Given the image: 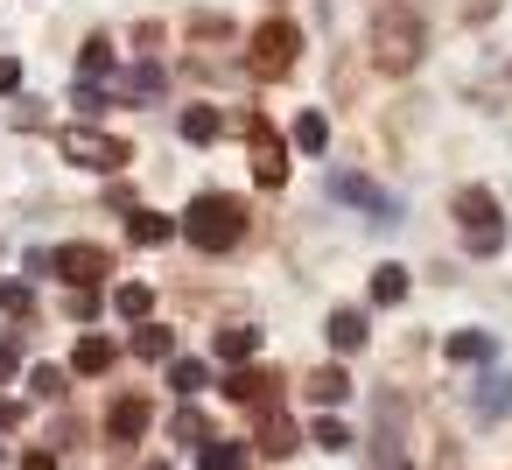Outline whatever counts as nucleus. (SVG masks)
<instances>
[{"label": "nucleus", "mask_w": 512, "mask_h": 470, "mask_svg": "<svg viewBox=\"0 0 512 470\" xmlns=\"http://www.w3.org/2000/svg\"><path fill=\"white\" fill-rule=\"evenodd\" d=\"M176 232H183L197 253H225V246H239V239H246V197L204 190V197L176 218Z\"/></svg>", "instance_id": "1"}, {"label": "nucleus", "mask_w": 512, "mask_h": 470, "mask_svg": "<svg viewBox=\"0 0 512 470\" xmlns=\"http://www.w3.org/2000/svg\"><path fill=\"white\" fill-rule=\"evenodd\" d=\"M57 155L78 162V169H99V176H113V169L134 162V148H127L120 134H92V127H64V134H57Z\"/></svg>", "instance_id": "2"}, {"label": "nucleus", "mask_w": 512, "mask_h": 470, "mask_svg": "<svg viewBox=\"0 0 512 470\" xmlns=\"http://www.w3.org/2000/svg\"><path fill=\"white\" fill-rule=\"evenodd\" d=\"M456 218H463V246L470 253H498L505 246V218H498V197L491 190H463L456 197Z\"/></svg>", "instance_id": "3"}, {"label": "nucleus", "mask_w": 512, "mask_h": 470, "mask_svg": "<svg viewBox=\"0 0 512 470\" xmlns=\"http://www.w3.org/2000/svg\"><path fill=\"white\" fill-rule=\"evenodd\" d=\"M295 57H302V29H295V22H281V15H274V22H260V29H253V71H260V78L295 71Z\"/></svg>", "instance_id": "4"}, {"label": "nucleus", "mask_w": 512, "mask_h": 470, "mask_svg": "<svg viewBox=\"0 0 512 470\" xmlns=\"http://www.w3.org/2000/svg\"><path fill=\"white\" fill-rule=\"evenodd\" d=\"M50 267H57L78 295H92V288L113 274V253H106V246H92V239H71V246H57V253H50Z\"/></svg>", "instance_id": "5"}, {"label": "nucleus", "mask_w": 512, "mask_h": 470, "mask_svg": "<svg viewBox=\"0 0 512 470\" xmlns=\"http://www.w3.org/2000/svg\"><path fill=\"white\" fill-rule=\"evenodd\" d=\"M372 43H379V64H386V71H407V64L421 57V22H414V15H379Z\"/></svg>", "instance_id": "6"}, {"label": "nucleus", "mask_w": 512, "mask_h": 470, "mask_svg": "<svg viewBox=\"0 0 512 470\" xmlns=\"http://www.w3.org/2000/svg\"><path fill=\"white\" fill-rule=\"evenodd\" d=\"M253 176H260L267 190L288 176V141H274V127H267V120H253Z\"/></svg>", "instance_id": "7"}, {"label": "nucleus", "mask_w": 512, "mask_h": 470, "mask_svg": "<svg viewBox=\"0 0 512 470\" xmlns=\"http://www.w3.org/2000/svg\"><path fill=\"white\" fill-rule=\"evenodd\" d=\"M330 197H344V204H365V211H372V225H393V218H400V204H393V197H379L365 176H330Z\"/></svg>", "instance_id": "8"}, {"label": "nucleus", "mask_w": 512, "mask_h": 470, "mask_svg": "<svg viewBox=\"0 0 512 470\" xmlns=\"http://www.w3.org/2000/svg\"><path fill=\"white\" fill-rule=\"evenodd\" d=\"M148 421H155V407H148L141 393H120V400H113V414H106V435H113V442H141V435H148Z\"/></svg>", "instance_id": "9"}, {"label": "nucleus", "mask_w": 512, "mask_h": 470, "mask_svg": "<svg viewBox=\"0 0 512 470\" xmlns=\"http://www.w3.org/2000/svg\"><path fill=\"white\" fill-rule=\"evenodd\" d=\"M71 372H85V379H106V372H113V344H106L99 330H85V337H78V351H71Z\"/></svg>", "instance_id": "10"}, {"label": "nucleus", "mask_w": 512, "mask_h": 470, "mask_svg": "<svg viewBox=\"0 0 512 470\" xmlns=\"http://www.w3.org/2000/svg\"><path fill=\"white\" fill-rule=\"evenodd\" d=\"M78 71H85L78 85H106V78H120V57H113V43H106V36H92V43H85V57H78Z\"/></svg>", "instance_id": "11"}, {"label": "nucleus", "mask_w": 512, "mask_h": 470, "mask_svg": "<svg viewBox=\"0 0 512 470\" xmlns=\"http://www.w3.org/2000/svg\"><path fill=\"white\" fill-rule=\"evenodd\" d=\"M113 309H120L127 323H148V316H155V288H148V281H120V288H113Z\"/></svg>", "instance_id": "12"}, {"label": "nucleus", "mask_w": 512, "mask_h": 470, "mask_svg": "<svg viewBox=\"0 0 512 470\" xmlns=\"http://www.w3.org/2000/svg\"><path fill=\"white\" fill-rule=\"evenodd\" d=\"M176 127H183V141H190V148H204V141H218V127H225V120H218V106H183V120H176Z\"/></svg>", "instance_id": "13"}, {"label": "nucleus", "mask_w": 512, "mask_h": 470, "mask_svg": "<svg viewBox=\"0 0 512 470\" xmlns=\"http://www.w3.org/2000/svg\"><path fill=\"white\" fill-rule=\"evenodd\" d=\"M498 414H512V379H505V372H491V379L477 386V421H498Z\"/></svg>", "instance_id": "14"}, {"label": "nucleus", "mask_w": 512, "mask_h": 470, "mask_svg": "<svg viewBox=\"0 0 512 470\" xmlns=\"http://www.w3.org/2000/svg\"><path fill=\"white\" fill-rule=\"evenodd\" d=\"M288 141H295L302 155H323V148H330V120H323V113H295V134H288Z\"/></svg>", "instance_id": "15"}, {"label": "nucleus", "mask_w": 512, "mask_h": 470, "mask_svg": "<svg viewBox=\"0 0 512 470\" xmlns=\"http://www.w3.org/2000/svg\"><path fill=\"white\" fill-rule=\"evenodd\" d=\"M127 232H134V246H162V239L176 232V218H162V211H141V204H134V218H127Z\"/></svg>", "instance_id": "16"}, {"label": "nucleus", "mask_w": 512, "mask_h": 470, "mask_svg": "<svg viewBox=\"0 0 512 470\" xmlns=\"http://www.w3.org/2000/svg\"><path fill=\"white\" fill-rule=\"evenodd\" d=\"M253 351H260V330H253V323L218 330V358H225V365H239V358H253Z\"/></svg>", "instance_id": "17"}, {"label": "nucleus", "mask_w": 512, "mask_h": 470, "mask_svg": "<svg viewBox=\"0 0 512 470\" xmlns=\"http://www.w3.org/2000/svg\"><path fill=\"white\" fill-rule=\"evenodd\" d=\"M365 337H372V330H365L358 309H337V316H330V344H337V351H358Z\"/></svg>", "instance_id": "18"}, {"label": "nucleus", "mask_w": 512, "mask_h": 470, "mask_svg": "<svg viewBox=\"0 0 512 470\" xmlns=\"http://www.w3.org/2000/svg\"><path fill=\"white\" fill-rule=\"evenodd\" d=\"M491 351H498V344H491L484 330H456V337H449V358H456V365H484Z\"/></svg>", "instance_id": "19"}, {"label": "nucleus", "mask_w": 512, "mask_h": 470, "mask_svg": "<svg viewBox=\"0 0 512 470\" xmlns=\"http://www.w3.org/2000/svg\"><path fill=\"white\" fill-rule=\"evenodd\" d=\"M169 386L190 400V393H204V386H211V365H197V358H169Z\"/></svg>", "instance_id": "20"}, {"label": "nucleus", "mask_w": 512, "mask_h": 470, "mask_svg": "<svg viewBox=\"0 0 512 470\" xmlns=\"http://www.w3.org/2000/svg\"><path fill=\"white\" fill-rule=\"evenodd\" d=\"M134 351L162 365V358H176V330H162V323H141V337H134Z\"/></svg>", "instance_id": "21"}, {"label": "nucleus", "mask_w": 512, "mask_h": 470, "mask_svg": "<svg viewBox=\"0 0 512 470\" xmlns=\"http://www.w3.org/2000/svg\"><path fill=\"white\" fill-rule=\"evenodd\" d=\"M309 400H323V407L337 400V407H344V400H351V379H344V365H330V372H316V379H309Z\"/></svg>", "instance_id": "22"}, {"label": "nucleus", "mask_w": 512, "mask_h": 470, "mask_svg": "<svg viewBox=\"0 0 512 470\" xmlns=\"http://www.w3.org/2000/svg\"><path fill=\"white\" fill-rule=\"evenodd\" d=\"M120 92L148 106V99H162V71H155V64H141V71H127V78H120Z\"/></svg>", "instance_id": "23"}, {"label": "nucleus", "mask_w": 512, "mask_h": 470, "mask_svg": "<svg viewBox=\"0 0 512 470\" xmlns=\"http://www.w3.org/2000/svg\"><path fill=\"white\" fill-rule=\"evenodd\" d=\"M400 295H407V267H393V260L372 267V302H400Z\"/></svg>", "instance_id": "24"}, {"label": "nucleus", "mask_w": 512, "mask_h": 470, "mask_svg": "<svg viewBox=\"0 0 512 470\" xmlns=\"http://www.w3.org/2000/svg\"><path fill=\"white\" fill-rule=\"evenodd\" d=\"M260 449H267V456H288V449H295V421H288V414H267V428H260Z\"/></svg>", "instance_id": "25"}, {"label": "nucleus", "mask_w": 512, "mask_h": 470, "mask_svg": "<svg viewBox=\"0 0 512 470\" xmlns=\"http://www.w3.org/2000/svg\"><path fill=\"white\" fill-rule=\"evenodd\" d=\"M204 470H246V449L239 442H204Z\"/></svg>", "instance_id": "26"}, {"label": "nucleus", "mask_w": 512, "mask_h": 470, "mask_svg": "<svg viewBox=\"0 0 512 470\" xmlns=\"http://www.w3.org/2000/svg\"><path fill=\"white\" fill-rule=\"evenodd\" d=\"M225 393H232V400H246V407H253V400H260V393H267V379H260V372H225Z\"/></svg>", "instance_id": "27"}, {"label": "nucleus", "mask_w": 512, "mask_h": 470, "mask_svg": "<svg viewBox=\"0 0 512 470\" xmlns=\"http://www.w3.org/2000/svg\"><path fill=\"white\" fill-rule=\"evenodd\" d=\"M29 393H36V400H57V393H64V372H57V365H36V372H29Z\"/></svg>", "instance_id": "28"}, {"label": "nucleus", "mask_w": 512, "mask_h": 470, "mask_svg": "<svg viewBox=\"0 0 512 470\" xmlns=\"http://www.w3.org/2000/svg\"><path fill=\"white\" fill-rule=\"evenodd\" d=\"M316 442H323V449H351V428H344L337 414H323V421H316Z\"/></svg>", "instance_id": "29"}, {"label": "nucleus", "mask_w": 512, "mask_h": 470, "mask_svg": "<svg viewBox=\"0 0 512 470\" xmlns=\"http://www.w3.org/2000/svg\"><path fill=\"white\" fill-rule=\"evenodd\" d=\"M0 309H8V316H29V288L8 281V288H0Z\"/></svg>", "instance_id": "30"}, {"label": "nucleus", "mask_w": 512, "mask_h": 470, "mask_svg": "<svg viewBox=\"0 0 512 470\" xmlns=\"http://www.w3.org/2000/svg\"><path fill=\"white\" fill-rule=\"evenodd\" d=\"M169 428H176V435H183V442H197V435H204V414H197V407H183V414H176V421H169Z\"/></svg>", "instance_id": "31"}, {"label": "nucleus", "mask_w": 512, "mask_h": 470, "mask_svg": "<svg viewBox=\"0 0 512 470\" xmlns=\"http://www.w3.org/2000/svg\"><path fill=\"white\" fill-rule=\"evenodd\" d=\"M78 113H106V85H78Z\"/></svg>", "instance_id": "32"}, {"label": "nucleus", "mask_w": 512, "mask_h": 470, "mask_svg": "<svg viewBox=\"0 0 512 470\" xmlns=\"http://www.w3.org/2000/svg\"><path fill=\"white\" fill-rule=\"evenodd\" d=\"M15 372H22V351H15V344H0V386H8Z\"/></svg>", "instance_id": "33"}, {"label": "nucleus", "mask_w": 512, "mask_h": 470, "mask_svg": "<svg viewBox=\"0 0 512 470\" xmlns=\"http://www.w3.org/2000/svg\"><path fill=\"white\" fill-rule=\"evenodd\" d=\"M0 92H22V64L15 57H0Z\"/></svg>", "instance_id": "34"}, {"label": "nucleus", "mask_w": 512, "mask_h": 470, "mask_svg": "<svg viewBox=\"0 0 512 470\" xmlns=\"http://www.w3.org/2000/svg\"><path fill=\"white\" fill-rule=\"evenodd\" d=\"M22 470H57V449H29V456H22Z\"/></svg>", "instance_id": "35"}, {"label": "nucleus", "mask_w": 512, "mask_h": 470, "mask_svg": "<svg viewBox=\"0 0 512 470\" xmlns=\"http://www.w3.org/2000/svg\"><path fill=\"white\" fill-rule=\"evenodd\" d=\"M15 421H22V407H15V400H0V428H15Z\"/></svg>", "instance_id": "36"}, {"label": "nucleus", "mask_w": 512, "mask_h": 470, "mask_svg": "<svg viewBox=\"0 0 512 470\" xmlns=\"http://www.w3.org/2000/svg\"><path fill=\"white\" fill-rule=\"evenodd\" d=\"M148 470H169V463H148Z\"/></svg>", "instance_id": "37"}]
</instances>
